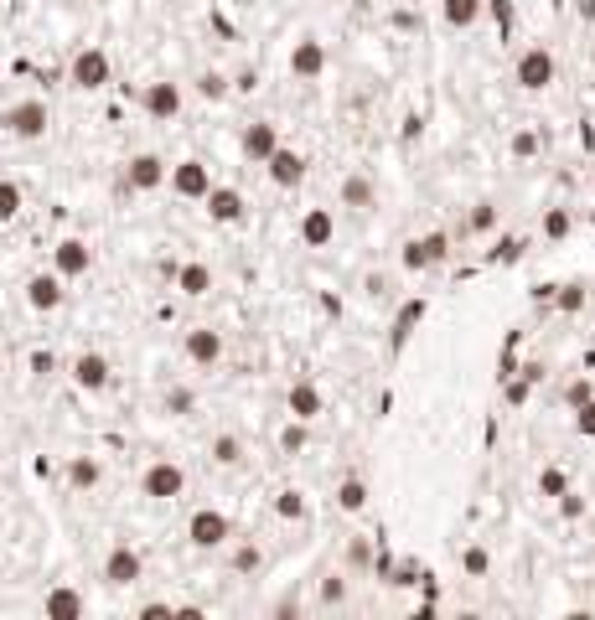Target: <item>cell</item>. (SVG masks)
Masks as SVG:
<instances>
[{
    "label": "cell",
    "instance_id": "cell-14",
    "mask_svg": "<svg viewBox=\"0 0 595 620\" xmlns=\"http://www.w3.org/2000/svg\"><path fill=\"white\" fill-rule=\"evenodd\" d=\"M264 171H270V181L280 186V192H295V186L306 181V171H311V161L301 150H290V145H275V155L264 161Z\"/></svg>",
    "mask_w": 595,
    "mask_h": 620
},
{
    "label": "cell",
    "instance_id": "cell-10",
    "mask_svg": "<svg viewBox=\"0 0 595 620\" xmlns=\"http://www.w3.org/2000/svg\"><path fill=\"white\" fill-rule=\"evenodd\" d=\"M140 574H145V558H140V548H130V543H114V548L104 553V584H114V589H130V584H140Z\"/></svg>",
    "mask_w": 595,
    "mask_h": 620
},
{
    "label": "cell",
    "instance_id": "cell-12",
    "mask_svg": "<svg viewBox=\"0 0 595 620\" xmlns=\"http://www.w3.org/2000/svg\"><path fill=\"white\" fill-rule=\"evenodd\" d=\"M166 161L156 150H140V155H130L125 161V192H156V186H166Z\"/></svg>",
    "mask_w": 595,
    "mask_h": 620
},
{
    "label": "cell",
    "instance_id": "cell-46",
    "mask_svg": "<svg viewBox=\"0 0 595 620\" xmlns=\"http://www.w3.org/2000/svg\"><path fill=\"white\" fill-rule=\"evenodd\" d=\"M539 145H544V140L533 135V130H518V135H513V155H518V161H528V155H539Z\"/></svg>",
    "mask_w": 595,
    "mask_h": 620
},
{
    "label": "cell",
    "instance_id": "cell-3",
    "mask_svg": "<svg viewBox=\"0 0 595 620\" xmlns=\"http://www.w3.org/2000/svg\"><path fill=\"white\" fill-rule=\"evenodd\" d=\"M187 543H192L197 553L228 548V543H233V517L218 512V507H197V512L187 517Z\"/></svg>",
    "mask_w": 595,
    "mask_h": 620
},
{
    "label": "cell",
    "instance_id": "cell-28",
    "mask_svg": "<svg viewBox=\"0 0 595 620\" xmlns=\"http://www.w3.org/2000/svg\"><path fill=\"white\" fill-rule=\"evenodd\" d=\"M585 300H590V290L585 285H554V310H559V316H580V310H585Z\"/></svg>",
    "mask_w": 595,
    "mask_h": 620
},
{
    "label": "cell",
    "instance_id": "cell-23",
    "mask_svg": "<svg viewBox=\"0 0 595 620\" xmlns=\"http://www.w3.org/2000/svg\"><path fill=\"white\" fill-rule=\"evenodd\" d=\"M176 290H182L187 300H202V295H213V269H207L202 259H187V264H176Z\"/></svg>",
    "mask_w": 595,
    "mask_h": 620
},
{
    "label": "cell",
    "instance_id": "cell-38",
    "mask_svg": "<svg viewBox=\"0 0 595 620\" xmlns=\"http://www.w3.org/2000/svg\"><path fill=\"white\" fill-rule=\"evenodd\" d=\"M280 450H285V455H301V450H306V419H290V424L280 429Z\"/></svg>",
    "mask_w": 595,
    "mask_h": 620
},
{
    "label": "cell",
    "instance_id": "cell-41",
    "mask_svg": "<svg viewBox=\"0 0 595 620\" xmlns=\"http://www.w3.org/2000/svg\"><path fill=\"white\" fill-rule=\"evenodd\" d=\"M528 393H533V383L518 378V372H513V378H502V398H508L513 409H518V403H528Z\"/></svg>",
    "mask_w": 595,
    "mask_h": 620
},
{
    "label": "cell",
    "instance_id": "cell-34",
    "mask_svg": "<svg viewBox=\"0 0 595 620\" xmlns=\"http://www.w3.org/2000/svg\"><path fill=\"white\" fill-rule=\"evenodd\" d=\"M275 517H285V522H301V517H306V496L295 491V486H290V491H280V496H275Z\"/></svg>",
    "mask_w": 595,
    "mask_h": 620
},
{
    "label": "cell",
    "instance_id": "cell-20",
    "mask_svg": "<svg viewBox=\"0 0 595 620\" xmlns=\"http://www.w3.org/2000/svg\"><path fill=\"white\" fill-rule=\"evenodd\" d=\"M332 238H337L332 207H306V212H301V243H306V248H326Z\"/></svg>",
    "mask_w": 595,
    "mask_h": 620
},
{
    "label": "cell",
    "instance_id": "cell-4",
    "mask_svg": "<svg viewBox=\"0 0 595 620\" xmlns=\"http://www.w3.org/2000/svg\"><path fill=\"white\" fill-rule=\"evenodd\" d=\"M554 78H559V62H554L549 47H523V52H518V62H513V83H518L523 93H544Z\"/></svg>",
    "mask_w": 595,
    "mask_h": 620
},
{
    "label": "cell",
    "instance_id": "cell-44",
    "mask_svg": "<svg viewBox=\"0 0 595 620\" xmlns=\"http://www.w3.org/2000/svg\"><path fill=\"white\" fill-rule=\"evenodd\" d=\"M518 259H523V238H502L492 248V264H518Z\"/></svg>",
    "mask_w": 595,
    "mask_h": 620
},
{
    "label": "cell",
    "instance_id": "cell-31",
    "mask_svg": "<svg viewBox=\"0 0 595 620\" xmlns=\"http://www.w3.org/2000/svg\"><path fill=\"white\" fill-rule=\"evenodd\" d=\"M197 93H202L207 104H218V99H228V93H233V78L218 73V68H207V73H197Z\"/></svg>",
    "mask_w": 595,
    "mask_h": 620
},
{
    "label": "cell",
    "instance_id": "cell-25",
    "mask_svg": "<svg viewBox=\"0 0 595 620\" xmlns=\"http://www.w3.org/2000/svg\"><path fill=\"white\" fill-rule=\"evenodd\" d=\"M99 481H104V465L94 460V455H73L68 460V491H99Z\"/></svg>",
    "mask_w": 595,
    "mask_h": 620
},
{
    "label": "cell",
    "instance_id": "cell-47",
    "mask_svg": "<svg viewBox=\"0 0 595 620\" xmlns=\"http://www.w3.org/2000/svg\"><path fill=\"white\" fill-rule=\"evenodd\" d=\"M166 414H192V393H187V388L166 393Z\"/></svg>",
    "mask_w": 595,
    "mask_h": 620
},
{
    "label": "cell",
    "instance_id": "cell-43",
    "mask_svg": "<svg viewBox=\"0 0 595 620\" xmlns=\"http://www.w3.org/2000/svg\"><path fill=\"white\" fill-rule=\"evenodd\" d=\"M487 16L497 21L502 37H508V31H513V0H487Z\"/></svg>",
    "mask_w": 595,
    "mask_h": 620
},
{
    "label": "cell",
    "instance_id": "cell-8",
    "mask_svg": "<svg viewBox=\"0 0 595 620\" xmlns=\"http://www.w3.org/2000/svg\"><path fill=\"white\" fill-rule=\"evenodd\" d=\"M223 352H228V341H223L218 326H192V331L182 336V357H187L192 367H218Z\"/></svg>",
    "mask_w": 595,
    "mask_h": 620
},
{
    "label": "cell",
    "instance_id": "cell-7",
    "mask_svg": "<svg viewBox=\"0 0 595 620\" xmlns=\"http://www.w3.org/2000/svg\"><path fill=\"white\" fill-rule=\"evenodd\" d=\"M166 186L182 202H202L207 192H213V171H207V161H197V155H187V161H176L166 171Z\"/></svg>",
    "mask_w": 595,
    "mask_h": 620
},
{
    "label": "cell",
    "instance_id": "cell-17",
    "mask_svg": "<svg viewBox=\"0 0 595 620\" xmlns=\"http://www.w3.org/2000/svg\"><path fill=\"white\" fill-rule=\"evenodd\" d=\"M275 145H280L275 119H254L249 130H244V140H238V150H244V161H249V166H264V161L275 155Z\"/></svg>",
    "mask_w": 595,
    "mask_h": 620
},
{
    "label": "cell",
    "instance_id": "cell-1",
    "mask_svg": "<svg viewBox=\"0 0 595 620\" xmlns=\"http://www.w3.org/2000/svg\"><path fill=\"white\" fill-rule=\"evenodd\" d=\"M114 78V62H109V52L104 47H78L73 57H68V88H78V93H99L104 83Z\"/></svg>",
    "mask_w": 595,
    "mask_h": 620
},
{
    "label": "cell",
    "instance_id": "cell-40",
    "mask_svg": "<svg viewBox=\"0 0 595 620\" xmlns=\"http://www.w3.org/2000/svg\"><path fill=\"white\" fill-rule=\"evenodd\" d=\"M347 600V579L342 574H326L321 579V605H342Z\"/></svg>",
    "mask_w": 595,
    "mask_h": 620
},
{
    "label": "cell",
    "instance_id": "cell-49",
    "mask_svg": "<svg viewBox=\"0 0 595 620\" xmlns=\"http://www.w3.org/2000/svg\"><path fill=\"white\" fill-rule=\"evenodd\" d=\"M254 88H259V73L254 68H244V73L233 78V93H254Z\"/></svg>",
    "mask_w": 595,
    "mask_h": 620
},
{
    "label": "cell",
    "instance_id": "cell-22",
    "mask_svg": "<svg viewBox=\"0 0 595 620\" xmlns=\"http://www.w3.org/2000/svg\"><path fill=\"white\" fill-rule=\"evenodd\" d=\"M42 610H47V620H78V615L88 610V600L78 595L73 584H52L47 600H42Z\"/></svg>",
    "mask_w": 595,
    "mask_h": 620
},
{
    "label": "cell",
    "instance_id": "cell-37",
    "mask_svg": "<svg viewBox=\"0 0 595 620\" xmlns=\"http://www.w3.org/2000/svg\"><path fill=\"white\" fill-rule=\"evenodd\" d=\"M497 217H502L497 202H476L471 217H466V228H471V233H492V228H497Z\"/></svg>",
    "mask_w": 595,
    "mask_h": 620
},
{
    "label": "cell",
    "instance_id": "cell-2",
    "mask_svg": "<svg viewBox=\"0 0 595 620\" xmlns=\"http://www.w3.org/2000/svg\"><path fill=\"white\" fill-rule=\"evenodd\" d=\"M0 130H6L11 140H47L52 109H47L42 99H16L6 114H0Z\"/></svg>",
    "mask_w": 595,
    "mask_h": 620
},
{
    "label": "cell",
    "instance_id": "cell-33",
    "mask_svg": "<svg viewBox=\"0 0 595 620\" xmlns=\"http://www.w3.org/2000/svg\"><path fill=\"white\" fill-rule=\"evenodd\" d=\"M564 491H570V476H564L559 465H544V471H539V496H549V502H559Z\"/></svg>",
    "mask_w": 595,
    "mask_h": 620
},
{
    "label": "cell",
    "instance_id": "cell-39",
    "mask_svg": "<svg viewBox=\"0 0 595 620\" xmlns=\"http://www.w3.org/2000/svg\"><path fill=\"white\" fill-rule=\"evenodd\" d=\"M21 202H26L21 186H16V181H0V223H11V217L21 212Z\"/></svg>",
    "mask_w": 595,
    "mask_h": 620
},
{
    "label": "cell",
    "instance_id": "cell-6",
    "mask_svg": "<svg viewBox=\"0 0 595 620\" xmlns=\"http://www.w3.org/2000/svg\"><path fill=\"white\" fill-rule=\"evenodd\" d=\"M187 491V471L176 460H151L140 476V496H151V502H176V496Z\"/></svg>",
    "mask_w": 595,
    "mask_h": 620
},
{
    "label": "cell",
    "instance_id": "cell-5",
    "mask_svg": "<svg viewBox=\"0 0 595 620\" xmlns=\"http://www.w3.org/2000/svg\"><path fill=\"white\" fill-rule=\"evenodd\" d=\"M445 259H451V233H445V228H435V233H425V238H409L404 254H399V264H404L409 274H425V269H435V264H445Z\"/></svg>",
    "mask_w": 595,
    "mask_h": 620
},
{
    "label": "cell",
    "instance_id": "cell-32",
    "mask_svg": "<svg viewBox=\"0 0 595 620\" xmlns=\"http://www.w3.org/2000/svg\"><path fill=\"white\" fill-rule=\"evenodd\" d=\"M570 233H575V217H570V207H549V212H544V238H549V243H564Z\"/></svg>",
    "mask_w": 595,
    "mask_h": 620
},
{
    "label": "cell",
    "instance_id": "cell-29",
    "mask_svg": "<svg viewBox=\"0 0 595 620\" xmlns=\"http://www.w3.org/2000/svg\"><path fill=\"white\" fill-rule=\"evenodd\" d=\"M337 507H342V512H363V507H368V481H363V476H347V481L337 486Z\"/></svg>",
    "mask_w": 595,
    "mask_h": 620
},
{
    "label": "cell",
    "instance_id": "cell-42",
    "mask_svg": "<svg viewBox=\"0 0 595 620\" xmlns=\"http://www.w3.org/2000/svg\"><path fill=\"white\" fill-rule=\"evenodd\" d=\"M575 414V434H585V440H595V398H585L580 409H570Z\"/></svg>",
    "mask_w": 595,
    "mask_h": 620
},
{
    "label": "cell",
    "instance_id": "cell-9",
    "mask_svg": "<svg viewBox=\"0 0 595 620\" xmlns=\"http://www.w3.org/2000/svg\"><path fill=\"white\" fill-rule=\"evenodd\" d=\"M68 378H73L78 393H104L109 378H114V367H109L104 352H78V357L68 362Z\"/></svg>",
    "mask_w": 595,
    "mask_h": 620
},
{
    "label": "cell",
    "instance_id": "cell-26",
    "mask_svg": "<svg viewBox=\"0 0 595 620\" xmlns=\"http://www.w3.org/2000/svg\"><path fill=\"white\" fill-rule=\"evenodd\" d=\"M420 321H425V300H404V310L394 316V336H389V347L404 352V341L414 336V326H420Z\"/></svg>",
    "mask_w": 595,
    "mask_h": 620
},
{
    "label": "cell",
    "instance_id": "cell-45",
    "mask_svg": "<svg viewBox=\"0 0 595 620\" xmlns=\"http://www.w3.org/2000/svg\"><path fill=\"white\" fill-rule=\"evenodd\" d=\"M585 398H595V388H590V378H575L570 388H564V409H580Z\"/></svg>",
    "mask_w": 595,
    "mask_h": 620
},
{
    "label": "cell",
    "instance_id": "cell-24",
    "mask_svg": "<svg viewBox=\"0 0 595 620\" xmlns=\"http://www.w3.org/2000/svg\"><path fill=\"white\" fill-rule=\"evenodd\" d=\"M482 11H487V0H440V21L451 31H471L482 21Z\"/></svg>",
    "mask_w": 595,
    "mask_h": 620
},
{
    "label": "cell",
    "instance_id": "cell-13",
    "mask_svg": "<svg viewBox=\"0 0 595 620\" xmlns=\"http://www.w3.org/2000/svg\"><path fill=\"white\" fill-rule=\"evenodd\" d=\"M63 300H68V290H63V274H47V269H37L32 279H26V305L37 310V316H52V310H63Z\"/></svg>",
    "mask_w": 595,
    "mask_h": 620
},
{
    "label": "cell",
    "instance_id": "cell-16",
    "mask_svg": "<svg viewBox=\"0 0 595 620\" xmlns=\"http://www.w3.org/2000/svg\"><path fill=\"white\" fill-rule=\"evenodd\" d=\"M52 269L63 279H83L88 269H94V248H88V238H63L52 248Z\"/></svg>",
    "mask_w": 595,
    "mask_h": 620
},
{
    "label": "cell",
    "instance_id": "cell-35",
    "mask_svg": "<svg viewBox=\"0 0 595 620\" xmlns=\"http://www.w3.org/2000/svg\"><path fill=\"white\" fill-rule=\"evenodd\" d=\"M26 367H32V378H57V372H63V362H57V352H47V347H37L32 357H26Z\"/></svg>",
    "mask_w": 595,
    "mask_h": 620
},
{
    "label": "cell",
    "instance_id": "cell-11",
    "mask_svg": "<svg viewBox=\"0 0 595 620\" xmlns=\"http://www.w3.org/2000/svg\"><path fill=\"white\" fill-rule=\"evenodd\" d=\"M182 104H187L182 99V83H171V78H156V83L140 88V109L151 114V119H161V124L182 114Z\"/></svg>",
    "mask_w": 595,
    "mask_h": 620
},
{
    "label": "cell",
    "instance_id": "cell-21",
    "mask_svg": "<svg viewBox=\"0 0 595 620\" xmlns=\"http://www.w3.org/2000/svg\"><path fill=\"white\" fill-rule=\"evenodd\" d=\"M337 202H342V207H352V212H368V207H378V186H373V176H363V171L342 176V186H337Z\"/></svg>",
    "mask_w": 595,
    "mask_h": 620
},
{
    "label": "cell",
    "instance_id": "cell-18",
    "mask_svg": "<svg viewBox=\"0 0 595 620\" xmlns=\"http://www.w3.org/2000/svg\"><path fill=\"white\" fill-rule=\"evenodd\" d=\"M326 73V47L316 37H301L290 47V78H301V83H316Z\"/></svg>",
    "mask_w": 595,
    "mask_h": 620
},
{
    "label": "cell",
    "instance_id": "cell-48",
    "mask_svg": "<svg viewBox=\"0 0 595 620\" xmlns=\"http://www.w3.org/2000/svg\"><path fill=\"white\" fill-rule=\"evenodd\" d=\"M559 512H564V517H585V496L564 491V496H559Z\"/></svg>",
    "mask_w": 595,
    "mask_h": 620
},
{
    "label": "cell",
    "instance_id": "cell-19",
    "mask_svg": "<svg viewBox=\"0 0 595 620\" xmlns=\"http://www.w3.org/2000/svg\"><path fill=\"white\" fill-rule=\"evenodd\" d=\"M285 409H290V419H321V409H326V398H321V388L311 383V378H295L290 388H285Z\"/></svg>",
    "mask_w": 595,
    "mask_h": 620
},
{
    "label": "cell",
    "instance_id": "cell-27",
    "mask_svg": "<svg viewBox=\"0 0 595 620\" xmlns=\"http://www.w3.org/2000/svg\"><path fill=\"white\" fill-rule=\"evenodd\" d=\"M207 460L233 471V465L244 460V440H238V434H213V440H207Z\"/></svg>",
    "mask_w": 595,
    "mask_h": 620
},
{
    "label": "cell",
    "instance_id": "cell-36",
    "mask_svg": "<svg viewBox=\"0 0 595 620\" xmlns=\"http://www.w3.org/2000/svg\"><path fill=\"white\" fill-rule=\"evenodd\" d=\"M461 569H466L471 579H487V569H492V553H487L482 543H471V548L461 553Z\"/></svg>",
    "mask_w": 595,
    "mask_h": 620
},
{
    "label": "cell",
    "instance_id": "cell-15",
    "mask_svg": "<svg viewBox=\"0 0 595 620\" xmlns=\"http://www.w3.org/2000/svg\"><path fill=\"white\" fill-rule=\"evenodd\" d=\"M202 207H207V217H213V223H223V228L244 223V212H249L244 192H238V186H218V181H213V192L202 197Z\"/></svg>",
    "mask_w": 595,
    "mask_h": 620
},
{
    "label": "cell",
    "instance_id": "cell-30",
    "mask_svg": "<svg viewBox=\"0 0 595 620\" xmlns=\"http://www.w3.org/2000/svg\"><path fill=\"white\" fill-rule=\"evenodd\" d=\"M259 569H264V548H259V543H238V548H233V574H238V579H254Z\"/></svg>",
    "mask_w": 595,
    "mask_h": 620
}]
</instances>
